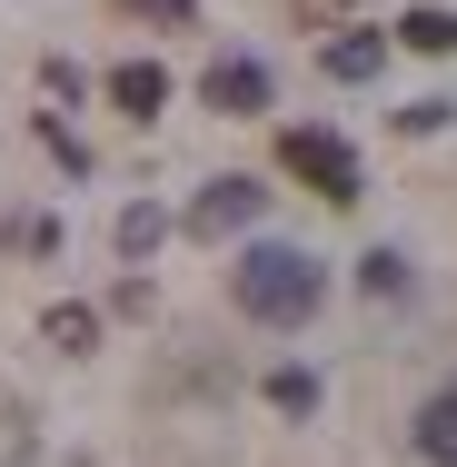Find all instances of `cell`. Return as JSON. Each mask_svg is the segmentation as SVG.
<instances>
[{
  "label": "cell",
  "instance_id": "1",
  "mask_svg": "<svg viewBox=\"0 0 457 467\" xmlns=\"http://www.w3.org/2000/svg\"><path fill=\"white\" fill-rule=\"evenodd\" d=\"M239 308H249V318H259V328H308V318H318V259H308V249H278V239H259V249H239Z\"/></svg>",
  "mask_w": 457,
  "mask_h": 467
},
{
  "label": "cell",
  "instance_id": "2",
  "mask_svg": "<svg viewBox=\"0 0 457 467\" xmlns=\"http://www.w3.org/2000/svg\"><path fill=\"white\" fill-rule=\"evenodd\" d=\"M278 160H288V180H308L318 199H358V150L338 130H288Z\"/></svg>",
  "mask_w": 457,
  "mask_h": 467
},
{
  "label": "cell",
  "instance_id": "3",
  "mask_svg": "<svg viewBox=\"0 0 457 467\" xmlns=\"http://www.w3.org/2000/svg\"><path fill=\"white\" fill-rule=\"evenodd\" d=\"M259 199H269L259 180H209V189H199V209H189V229H199V239H229V229L259 219Z\"/></svg>",
  "mask_w": 457,
  "mask_h": 467
},
{
  "label": "cell",
  "instance_id": "4",
  "mask_svg": "<svg viewBox=\"0 0 457 467\" xmlns=\"http://www.w3.org/2000/svg\"><path fill=\"white\" fill-rule=\"evenodd\" d=\"M199 99L229 109V119H249V109H269V70H259V60H219V70L199 80Z\"/></svg>",
  "mask_w": 457,
  "mask_h": 467
},
{
  "label": "cell",
  "instance_id": "5",
  "mask_svg": "<svg viewBox=\"0 0 457 467\" xmlns=\"http://www.w3.org/2000/svg\"><path fill=\"white\" fill-rule=\"evenodd\" d=\"M109 99H119L130 119H160V109H170V70H160V60H119V70H109Z\"/></svg>",
  "mask_w": 457,
  "mask_h": 467
},
{
  "label": "cell",
  "instance_id": "6",
  "mask_svg": "<svg viewBox=\"0 0 457 467\" xmlns=\"http://www.w3.org/2000/svg\"><path fill=\"white\" fill-rule=\"evenodd\" d=\"M408 438H418V458H428V467H457V388H438V398L418 408Z\"/></svg>",
  "mask_w": 457,
  "mask_h": 467
},
{
  "label": "cell",
  "instance_id": "7",
  "mask_svg": "<svg viewBox=\"0 0 457 467\" xmlns=\"http://www.w3.org/2000/svg\"><path fill=\"white\" fill-rule=\"evenodd\" d=\"M378 60H388V40H378V30H348V40H328V80H378Z\"/></svg>",
  "mask_w": 457,
  "mask_h": 467
},
{
  "label": "cell",
  "instance_id": "8",
  "mask_svg": "<svg viewBox=\"0 0 457 467\" xmlns=\"http://www.w3.org/2000/svg\"><path fill=\"white\" fill-rule=\"evenodd\" d=\"M398 40H408V50H428V60H448V50H457V10H408V20H398Z\"/></svg>",
  "mask_w": 457,
  "mask_h": 467
},
{
  "label": "cell",
  "instance_id": "9",
  "mask_svg": "<svg viewBox=\"0 0 457 467\" xmlns=\"http://www.w3.org/2000/svg\"><path fill=\"white\" fill-rule=\"evenodd\" d=\"M40 338H50V348H70V358H80V348H99V318H90V308H70V298H60V308H50V318H40Z\"/></svg>",
  "mask_w": 457,
  "mask_h": 467
},
{
  "label": "cell",
  "instance_id": "10",
  "mask_svg": "<svg viewBox=\"0 0 457 467\" xmlns=\"http://www.w3.org/2000/svg\"><path fill=\"white\" fill-rule=\"evenodd\" d=\"M160 239H170V219H160V209H119V249H130V259H150Z\"/></svg>",
  "mask_w": 457,
  "mask_h": 467
},
{
  "label": "cell",
  "instance_id": "11",
  "mask_svg": "<svg viewBox=\"0 0 457 467\" xmlns=\"http://www.w3.org/2000/svg\"><path fill=\"white\" fill-rule=\"evenodd\" d=\"M269 398L288 408V418H308V408H318V378H308V368H278V378H269Z\"/></svg>",
  "mask_w": 457,
  "mask_h": 467
},
{
  "label": "cell",
  "instance_id": "12",
  "mask_svg": "<svg viewBox=\"0 0 457 467\" xmlns=\"http://www.w3.org/2000/svg\"><path fill=\"white\" fill-rule=\"evenodd\" d=\"M358 279L378 288V298H398V288H408V259H398V249H368V259H358Z\"/></svg>",
  "mask_w": 457,
  "mask_h": 467
},
{
  "label": "cell",
  "instance_id": "13",
  "mask_svg": "<svg viewBox=\"0 0 457 467\" xmlns=\"http://www.w3.org/2000/svg\"><path fill=\"white\" fill-rule=\"evenodd\" d=\"M448 109H457V99H408V109H398V130H448Z\"/></svg>",
  "mask_w": 457,
  "mask_h": 467
}]
</instances>
